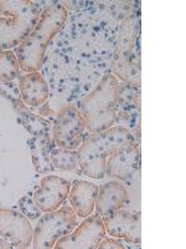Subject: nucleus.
I'll use <instances>...</instances> for the list:
<instances>
[{"label":"nucleus","mask_w":186,"mask_h":249,"mask_svg":"<svg viewBox=\"0 0 186 249\" xmlns=\"http://www.w3.org/2000/svg\"><path fill=\"white\" fill-rule=\"evenodd\" d=\"M68 17V9L61 3L46 6L36 25L31 30L23 43L15 48V55L19 61L20 70L24 72H35L43 68L46 50Z\"/></svg>","instance_id":"1"},{"label":"nucleus","mask_w":186,"mask_h":249,"mask_svg":"<svg viewBox=\"0 0 186 249\" xmlns=\"http://www.w3.org/2000/svg\"><path fill=\"white\" fill-rule=\"evenodd\" d=\"M134 142L132 132L123 126H112L103 132L91 133L85 136L76 150L78 168L90 178H105L108 157Z\"/></svg>","instance_id":"2"},{"label":"nucleus","mask_w":186,"mask_h":249,"mask_svg":"<svg viewBox=\"0 0 186 249\" xmlns=\"http://www.w3.org/2000/svg\"><path fill=\"white\" fill-rule=\"evenodd\" d=\"M118 90L119 80L112 72H107L83 99L79 112L88 132H103L116 124L118 119Z\"/></svg>","instance_id":"3"},{"label":"nucleus","mask_w":186,"mask_h":249,"mask_svg":"<svg viewBox=\"0 0 186 249\" xmlns=\"http://www.w3.org/2000/svg\"><path fill=\"white\" fill-rule=\"evenodd\" d=\"M140 33V18L132 14L122 21L112 60V74L124 84L140 86V65L137 43Z\"/></svg>","instance_id":"4"},{"label":"nucleus","mask_w":186,"mask_h":249,"mask_svg":"<svg viewBox=\"0 0 186 249\" xmlns=\"http://www.w3.org/2000/svg\"><path fill=\"white\" fill-rule=\"evenodd\" d=\"M79 218L71 206H61L59 210L45 212L34 227L32 248L51 249L60 238L65 237L78 226Z\"/></svg>","instance_id":"5"},{"label":"nucleus","mask_w":186,"mask_h":249,"mask_svg":"<svg viewBox=\"0 0 186 249\" xmlns=\"http://www.w3.org/2000/svg\"><path fill=\"white\" fill-rule=\"evenodd\" d=\"M39 5L30 0H20L14 12L0 17V51L16 48L26 39L39 20Z\"/></svg>","instance_id":"6"},{"label":"nucleus","mask_w":186,"mask_h":249,"mask_svg":"<svg viewBox=\"0 0 186 249\" xmlns=\"http://www.w3.org/2000/svg\"><path fill=\"white\" fill-rule=\"evenodd\" d=\"M86 122L75 105H65L56 113L52 137L57 147L76 151L83 142Z\"/></svg>","instance_id":"7"},{"label":"nucleus","mask_w":186,"mask_h":249,"mask_svg":"<svg viewBox=\"0 0 186 249\" xmlns=\"http://www.w3.org/2000/svg\"><path fill=\"white\" fill-rule=\"evenodd\" d=\"M107 235L103 218L99 214H91L74 231L55 243L56 249H96L99 242Z\"/></svg>","instance_id":"8"},{"label":"nucleus","mask_w":186,"mask_h":249,"mask_svg":"<svg viewBox=\"0 0 186 249\" xmlns=\"http://www.w3.org/2000/svg\"><path fill=\"white\" fill-rule=\"evenodd\" d=\"M0 237L13 248H30L34 238V227L21 212L0 208Z\"/></svg>","instance_id":"9"},{"label":"nucleus","mask_w":186,"mask_h":249,"mask_svg":"<svg viewBox=\"0 0 186 249\" xmlns=\"http://www.w3.org/2000/svg\"><path fill=\"white\" fill-rule=\"evenodd\" d=\"M71 183L63 177L55 175L44 176L34 193V201L41 212H52L59 210L67 199Z\"/></svg>","instance_id":"10"},{"label":"nucleus","mask_w":186,"mask_h":249,"mask_svg":"<svg viewBox=\"0 0 186 249\" xmlns=\"http://www.w3.org/2000/svg\"><path fill=\"white\" fill-rule=\"evenodd\" d=\"M102 218L105 223L106 233L109 234V237L124 239L133 244H140V213H132L121 210Z\"/></svg>","instance_id":"11"},{"label":"nucleus","mask_w":186,"mask_h":249,"mask_svg":"<svg viewBox=\"0 0 186 249\" xmlns=\"http://www.w3.org/2000/svg\"><path fill=\"white\" fill-rule=\"evenodd\" d=\"M140 170V146L137 142L117 151L107 160L106 176L128 181Z\"/></svg>","instance_id":"12"},{"label":"nucleus","mask_w":186,"mask_h":249,"mask_svg":"<svg viewBox=\"0 0 186 249\" xmlns=\"http://www.w3.org/2000/svg\"><path fill=\"white\" fill-rule=\"evenodd\" d=\"M17 90L20 100L30 108L43 106L50 96L47 82L40 71L20 75L17 77Z\"/></svg>","instance_id":"13"},{"label":"nucleus","mask_w":186,"mask_h":249,"mask_svg":"<svg viewBox=\"0 0 186 249\" xmlns=\"http://www.w3.org/2000/svg\"><path fill=\"white\" fill-rule=\"evenodd\" d=\"M129 201L127 188L119 181H109L98 188L94 211L101 217L121 211Z\"/></svg>","instance_id":"14"},{"label":"nucleus","mask_w":186,"mask_h":249,"mask_svg":"<svg viewBox=\"0 0 186 249\" xmlns=\"http://www.w3.org/2000/svg\"><path fill=\"white\" fill-rule=\"evenodd\" d=\"M0 93L4 97H6L9 101H12L16 116L19 117V121L21 122V124L26 128V131L30 133L31 136H50V135H52V124L40 115H37L36 112H34L32 108L28 107L20 100V96H14L12 93L3 90H0Z\"/></svg>","instance_id":"15"},{"label":"nucleus","mask_w":186,"mask_h":249,"mask_svg":"<svg viewBox=\"0 0 186 249\" xmlns=\"http://www.w3.org/2000/svg\"><path fill=\"white\" fill-rule=\"evenodd\" d=\"M98 188L96 183L85 179L76 181L71 184L68 202L78 218H86L94 212Z\"/></svg>","instance_id":"16"},{"label":"nucleus","mask_w":186,"mask_h":249,"mask_svg":"<svg viewBox=\"0 0 186 249\" xmlns=\"http://www.w3.org/2000/svg\"><path fill=\"white\" fill-rule=\"evenodd\" d=\"M55 141L52 135L50 136H31L29 141L32 163L35 170L41 175H46L54 171L51 164L50 153L55 148Z\"/></svg>","instance_id":"17"},{"label":"nucleus","mask_w":186,"mask_h":249,"mask_svg":"<svg viewBox=\"0 0 186 249\" xmlns=\"http://www.w3.org/2000/svg\"><path fill=\"white\" fill-rule=\"evenodd\" d=\"M51 164L54 171L71 172L78 168L77 152L74 150H65L61 147H55L50 153Z\"/></svg>","instance_id":"18"},{"label":"nucleus","mask_w":186,"mask_h":249,"mask_svg":"<svg viewBox=\"0 0 186 249\" xmlns=\"http://www.w3.org/2000/svg\"><path fill=\"white\" fill-rule=\"evenodd\" d=\"M20 76V66L14 51H0V84H8Z\"/></svg>","instance_id":"19"},{"label":"nucleus","mask_w":186,"mask_h":249,"mask_svg":"<svg viewBox=\"0 0 186 249\" xmlns=\"http://www.w3.org/2000/svg\"><path fill=\"white\" fill-rule=\"evenodd\" d=\"M17 206L20 208V212L23 213L26 218H29L31 222L37 221L41 217V214H43L41 210L35 203L34 198L30 197V196H24V197H21L19 199V202H17Z\"/></svg>","instance_id":"20"},{"label":"nucleus","mask_w":186,"mask_h":249,"mask_svg":"<svg viewBox=\"0 0 186 249\" xmlns=\"http://www.w3.org/2000/svg\"><path fill=\"white\" fill-rule=\"evenodd\" d=\"M97 248H99V249H124V248H127V247L122 243L119 238L107 237V235H106V237L103 238L101 242H99V244Z\"/></svg>","instance_id":"21"},{"label":"nucleus","mask_w":186,"mask_h":249,"mask_svg":"<svg viewBox=\"0 0 186 249\" xmlns=\"http://www.w3.org/2000/svg\"><path fill=\"white\" fill-rule=\"evenodd\" d=\"M37 115H40L41 117H46V116H52V115H55V112L51 110L50 105L46 102V104H44L43 106H40L39 113H37Z\"/></svg>","instance_id":"22"},{"label":"nucleus","mask_w":186,"mask_h":249,"mask_svg":"<svg viewBox=\"0 0 186 249\" xmlns=\"http://www.w3.org/2000/svg\"><path fill=\"white\" fill-rule=\"evenodd\" d=\"M0 17H1V15H0Z\"/></svg>","instance_id":"23"}]
</instances>
